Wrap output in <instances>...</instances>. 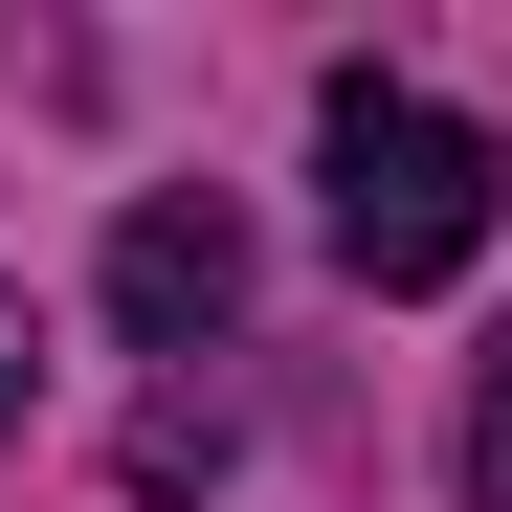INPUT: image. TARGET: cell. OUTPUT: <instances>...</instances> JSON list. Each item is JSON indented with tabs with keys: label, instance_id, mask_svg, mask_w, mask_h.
<instances>
[{
	"label": "cell",
	"instance_id": "cell-1",
	"mask_svg": "<svg viewBox=\"0 0 512 512\" xmlns=\"http://www.w3.org/2000/svg\"><path fill=\"white\" fill-rule=\"evenodd\" d=\"M312 179H334V268H357V290H446L468 245H490V201H512V156H490L446 90H379V67H334Z\"/></svg>",
	"mask_w": 512,
	"mask_h": 512
},
{
	"label": "cell",
	"instance_id": "cell-2",
	"mask_svg": "<svg viewBox=\"0 0 512 512\" xmlns=\"http://www.w3.org/2000/svg\"><path fill=\"white\" fill-rule=\"evenodd\" d=\"M112 312H134V334H223V312H245V201L156 179V201L112 223Z\"/></svg>",
	"mask_w": 512,
	"mask_h": 512
},
{
	"label": "cell",
	"instance_id": "cell-3",
	"mask_svg": "<svg viewBox=\"0 0 512 512\" xmlns=\"http://www.w3.org/2000/svg\"><path fill=\"white\" fill-rule=\"evenodd\" d=\"M468 490L512 512V334H490V357H468Z\"/></svg>",
	"mask_w": 512,
	"mask_h": 512
},
{
	"label": "cell",
	"instance_id": "cell-4",
	"mask_svg": "<svg viewBox=\"0 0 512 512\" xmlns=\"http://www.w3.org/2000/svg\"><path fill=\"white\" fill-rule=\"evenodd\" d=\"M23 423H45V312L0 290V446H23Z\"/></svg>",
	"mask_w": 512,
	"mask_h": 512
}]
</instances>
